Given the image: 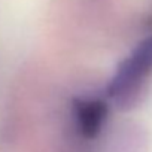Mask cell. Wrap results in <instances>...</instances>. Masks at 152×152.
Wrapping results in <instances>:
<instances>
[{"label": "cell", "instance_id": "6da1fadb", "mask_svg": "<svg viewBox=\"0 0 152 152\" xmlns=\"http://www.w3.org/2000/svg\"><path fill=\"white\" fill-rule=\"evenodd\" d=\"M152 70V36L145 39L121 63L109 84V96L116 100H127Z\"/></svg>", "mask_w": 152, "mask_h": 152}, {"label": "cell", "instance_id": "7a4b0ae2", "mask_svg": "<svg viewBox=\"0 0 152 152\" xmlns=\"http://www.w3.org/2000/svg\"><path fill=\"white\" fill-rule=\"evenodd\" d=\"M75 109L81 133L85 137H96L106 119V104L102 100H79Z\"/></svg>", "mask_w": 152, "mask_h": 152}]
</instances>
